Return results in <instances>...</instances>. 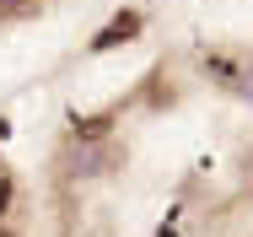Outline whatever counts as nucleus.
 Listing matches in <instances>:
<instances>
[{
  "mask_svg": "<svg viewBox=\"0 0 253 237\" xmlns=\"http://www.w3.org/2000/svg\"><path fill=\"white\" fill-rule=\"evenodd\" d=\"M11 210V178H0V216Z\"/></svg>",
  "mask_w": 253,
  "mask_h": 237,
  "instance_id": "nucleus-5",
  "label": "nucleus"
},
{
  "mask_svg": "<svg viewBox=\"0 0 253 237\" xmlns=\"http://www.w3.org/2000/svg\"><path fill=\"white\" fill-rule=\"evenodd\" d=\"M16 11H33V0H0V16H16Z\"/></svg>",
  "mask_w": 253,
  "mask_h": 237,
  "instance_id": "nucleus-4",
  "label": "nucleus"
},
{
  "mask_svg": "<svg viewBox=\"0 0 253 237\" xmlns=\"http://www.w3.org/2000/svg\"><path fill=\"white\" fill-rule=\"evenodd\" d=\"M76 130H81V141H97V135H108V113H97V119H81Z\"/></svg>",
  "mask_w": 253,
  "mask_h": 237,
  "instance_id": "nucleus-3",
  "label": "nucleus"
},
{
  "mask_svg": "<svg viewBox=\"0 0 253 237\" xmlns=\"http://www.w3.org/2000/svg\"><path fill=\"white\" fill-rule=\"evenodd\" d=\"M135 33H140V16H135V11H124V16H119V22H113V27H108V33H97V38H92V48H113V44H124V38H135Z\"/></svg>",
  "mask_w": 253,
  "mask_h": 237,
  "instance_id": "nucleus-1",
  "label": "nucleus"
},
{
  "mask_svg": "<svg viewBox=\"0 0 253 237\" xmlns=\"http://www.w3.org/2000/svg\"><path fill=\"white\" fill-rule=\"evenodd\" d=\"M210 76H215V81H226V87H243V76H237V65H232V59H210Z\"/></svg>",
  "mask_w": 253,
  "mask_h": 237,
  "instance_id": "nucleus-2",
  "label": "nucleus"
},
{
  "mask_svg": "<svg viewBox=\"0 0 253 237\" xmlns=\"http://www.w3.org/2000/svg\"><path fill=\"white\" fill-rule=\"evenodd\" d=\"M0 237H11V232H5V227H0Z\"/></svg>",
  "mask_w": 253,
  "mask_h": 237,
  "instance_id": "nucleus-6",
  "label": "nucleus"
}]
</instances>
